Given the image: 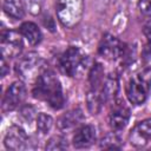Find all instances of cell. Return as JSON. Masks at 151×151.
Returning <instances> with one entry per match:
<instances>
[{"label":"cell","mask_w":151,"mask_h":151,"mask_svg":"<svg viewBox=\"0 0 151 151\" xmlns=\"http://www.w3.org/2000/svg\"><path fill=\"white\" fill-rule=\"evenodd\" d=\"M151 88V73L145 71L130 79L126 85V96L134 105H140L145 101Z\"/></svg>","instance_id":"obj_4"},{"label":"cell","mask_w":151,"mask_h":151,"mask_svg":"<svg viewBox=\"0 0 151 151\" xmlns=\"http://www.w3.org/2000/svg\"><path fill=\"white\" fill-rule=\"evenodd\" d=\"M96 140V129L92 125H83L73 136V146L76 149H84L91 146Z\"/></svg>","instance_id":"obj_12"},{"label":"cell","mask_w":151,"mask_h":151,"mask_svg":"<svg viewBox=\"0 0 151 151\" xmlns=\"http://www.w3.org/2000/svg\"><path fill=\"white\" fill-rule=\"evenodd\" d=\"M124 44L111 34H105L98 46V52L101 57L109 60H116L124 54Z\"/></svg>","instance_id":"obj_7"},{"label":"cell","mask_w":151,"mask_h":151,"mask_svg":"<svg viewBox=\"0 0 151 151\" xmlns=\"http://www.w3.org/2000/svg\"><path fill=\"white\" fill-rule=\"evenodd\" d=\"M143 33H144V35L146 37V39L149 40V42L151 44V20H149V21L144 25V27H143Z\"/></svg>","instance_id":"obj_25"},{"label":"cell","mask_w":151,"mask_h":151,"mask_svg":"<svg viewBox=\"0 0 151 151\" xmlns=\"http://www.w3.org/2000/svg\"><path fill=\"white\" fill-rule=\"evenodd\" d=\"M0 47L4 57L7 58L18 57L22 50L21 33L15 31H4L1 33Z\"/></svg>","instance_id":"obj_6"},{"label":"cell","mask_w":151,"mask_h":151,"mask_svg":"<svg viewBox=\"0 0 151 151\" xmlns=\"http://www.w3.org/2000/svg\"><path fill=\"white\" fill-rule=\"evenodd\" d=\"M27 134L19 126H12L4 139V144L8 150H22L27 146Z\"/></svg>","instance_id":"obj_11"},{"label":"cell","mask_w":151,"mask_h":151,"mask_svg":"<svg viewBox=\"0 0 151 151\" xmlns=\"http://www.w3.org/2000/svg\"><path fill=\"white\" fill-rule=\"evenodd\" d=\"M53 125V118L47 113H39L37 117V130L41 134H46Z\"/></svg>","instance_id":"obj_20"},{"label":"cell","mask_w":151,"mask_h":151,"mask_svg":"<svg viewBox=\"0 0 151 151\" xmlns=\"http://www.w3.org/2000/svg\"><path fill=\"white\" fill-rule=\"evenodd\" d=\"M8 72V67H7V64L5 61V57L2 55L1 57V77H5Z\"/></svg>","instance_id":"obj_26"},{"label":"cell","mask_w":151,"mask_h":151,"mask_svg":"<svg viewBox=\"0 0 151 151\" xmlns=\"http://www.w3.org/2000/svg\"><path fill=\"white\" fill-rule=\"evenodd\" d=\"M88 66L87 55L78 47H68L60 57V68L68 77L80 76Z\"/></svg>","instance_id":"obj_3"},{"label":"cell","mask_w":151,"mask_h":151,"mask_svg":"<svg viewBox=\"0 0 151 151\" xmlns=\"http://www.w3.org/2000/svg\"><path fill=\"white\" fill-rule=\"evenodd\" d=\"M34 109L31 105H25L21 107V116L27 120V122H32V119L34 118Z\"/></svg>","instance_id":"obj_24"},{"label":"cell","mask_w":151,"mask_h":151,"mask_svg":"<svg viewBox=\"0 0 151 151\" xmlns=\"http://www.w3.org/2000/svg\"><path fill=\"white\" fill-rule=\"evenodd\" d=\"M44 70L41 58L33 52L26 54L15 66L17 74L25 81L37 80Z\"/></svg>","instance_id":"obj_5"},{"label":"cell","mask_w":151,"mask_h":151,"mask_svg":"<svg viewBox=\"0 0 151 151\" xmlns=\"http://www.w3.org/2000/svg\"><path fill=\"white\" fill-rule=\"evenodd\" d=\"M83 112L81 110H71L66 113H64L58 119V127L60 130H71L76 126H78L83 122Z\"/></svg>","instance_id":"obj_13"},{"label":"cell","mask_w":151,"mask_h":151,"mask_svg":"<svg viewBox=\"0 0 151 151\" xmlns=\"http://www.w3.org/2000/svg\"><path fill=\"white\" fill-rule=\"evenodd\" d=\"M119 91V81L116 74H110L107 78H105L103 83V87L100 90V96L103 98V101H111L116 98L117 93Z\"/></svg>","instance_id":"obj_14"},{"label":"cell","mask_w":151,"mask_h":151,"mask_svg":"<svg viewBox=\"0 0 151 151\" xmlns=\"http://www.w3.org/2000/svg\"><path fill=\"white\" fill-rule=\"evenodd\" d=\"M138 8L144 15L151 17V0H139Z\"/></svg>","instance_id":"obj_23"},{"label":"cell","mask_w":151,"mask_h":151,"mask_svg":"<svg viewBox=\"0 0 151 151\" xmlns=\"http://www.w3.org/2000/svg\"><path fill=\"white\" fill-rule=\"evenodd\" d=\"M20 33L31 45H38L42 38L39 27L31 21H26L20 26Z\"/></svg>","instance_id":"obj_15"},{"label":"cell","mask_w":151,"mask_h":151,"mask_svg":"<svg viewBox=\"0 0 151 151\" xmlns=\"http://www.w3.org/2000/svg\"><path fill=\"white\" fill-rule=\"evenodd\" d=\"M26 98V86L22 81H14L6 91L4 100H2V109L4 111H12L17 109Z\"/></svg>","instance_id":"obj_8"},{"label":"cell","mask_w":151,"mask_h":151,"mask_svg":"<svg viewBox=\"0 0 151 151\" xmlns=\"http://www.w3.org/2000/svg\"><path fill=\"white\" fill-rule=\"evenodd\" d=\"M88 79H90V84H91L92 88L98 90V87L100 85H103L105 79H104V70L100 64L97 63L92 66L90 74H88Z\"/></svg>","instance_id":"obj_18"},{"label":"cell","mask_w":151,"mask_h":151,"mask_svg":"<svg viewBox=\"0 0 151 151\" xmlns=\"http://www.w3.org/2000/svg\"><path fill=\"white\" fill-rule=\"evenodd\" d=\"M25 8L33 15H37L41 12L44 0H24Z\"/></svg>","instance_id":"obj_22"},{"label":"cell","mask_w":151,"mask_h":151,"mask_svg":"<svg viewBox=\"0 0 151 151\" xmlns=\"http://www.w3.org/2000/svg\"><path fill=\"white\" fill-rule=\"evenodd\" d=\"M151 139V118L138 123L130 133V143L136 147H143Z\"/></svg>","instance_id":"obj_9"},{"label":"cell","mask_w":151,"mask_h":151,"mask_svg":"<svg viewBox=\"0 0 151 151\" xmlns=\"http://www.w3.org/2000/svg\"><path fill=\"white\" fill-rule=\"evenodd\" d=\"M33 97L40 100H45L51 107L59 110L64 106L65 99L59 79L51 70H44L35 80V85L32 90Z\"/></svg>","instance_id":"obj_1"},{"label":"cell","mask_w":151,"mask_h":151,"mask_svg":"<svg viewBox=\"0 0 151 151\" xmlns=\"http://www.w3.org/2000/svg\"><path fill=\"white\" fill-rule=\"evenodd\" d=\"M45 149L46 150H51V151L65 150V149H67V140L64 137H61V136H53L46 143Z\"/></svg>","instance_id":"obj_21"},{"label":"cell","mask_w":151,"mask_h":151,"mask_svg":"<svg viewBox=\"0 0 151 151\" xmlns=\"http://www.w3.org/2000/svg\"><path fill=\"white\" fill-rule=\"evenodd\" d=\"M55 12L60 24L67 28L77 26L84 13L83 0H55Z\"/></svg>","instance_id":"obj_2"},{"label":"cell","mask_w":151,"mask_h":151,"mask_svg":"<svg viewBox=\"0 0 151 151\" xmlns=\"http://www.w3.org/2000/svg\"><path fill=\"white\" fill-rule=\"evenodd\" d=\"M86 103H87V109H88L90 113L97 114V113H99V111L101 109V104L104 101L100 96V92H98V90H96V88H91L87 92Z\"/></svg>","instance_id":"obj_17"},{"label":"cell","mask_w":151,"mask_h":151,"mask_svg":"<svg viewBox=\"0 0 151 151\" xmlns=\"http://www.w3.org/2000/svg\"><path fill=\"white\" fill-rule=\"evenodd\" d=\"M25 5L21 0H5L4 12L13 19H22L25 15Z\"/></svg>","instance_id":"obj_16"},{"label":"cell","mask_w":151,"mask_h":151,"mask_svg":"<svg viewBox=\"0 0 151 151\" xmlns=\"http://www.w3.org/2000/svg\"><path fill=\"white\" fill-rule=\"evenodd\" d=\"M100 147L109 150H117L122 147V140L114 132H111L100 140Z\"/></svg>","instance_id":"obj_19"},{"label":"cell","mask_w":151,"mask_h":151,"mask_svg":"<svg viewBox=\"0 0 151 151\" xmlns=\"http://www.w3.org/2000/svg\"><path fill=\"white\" fill-rule=\"evenodd\" d=\"M129 118H130L129 107L123 101H118L113 105V107L110 112V117H109L110 126L114 131H119L126 126Z\"/></svg>","instance_id":"obj_10"}]
</instances>
